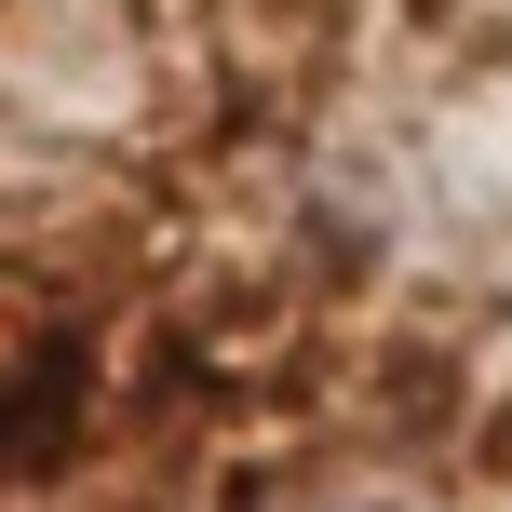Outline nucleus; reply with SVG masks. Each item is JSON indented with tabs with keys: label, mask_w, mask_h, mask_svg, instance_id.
Here are the masks:
<instances>
[]
</instances>
